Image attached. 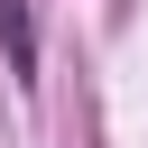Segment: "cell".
<instances>
[{"label": "cell", "instance_id": "cell-1", "mask_svg": "<svg viewBox=\"0 0 148 148\" xmlns=\"http://www.w3.org/2000/svg\"><path fill=\"white\" fill-rule=\"evenodd\" d=\"M0 46H9V74L37 83V18H28V0H0Z\"/></svg>", "mask_w": 148, "mask_h": 148}]
</instances>
